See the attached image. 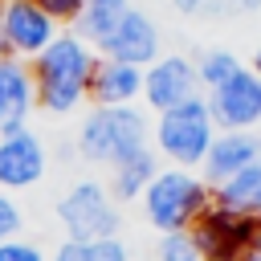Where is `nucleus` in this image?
<instances>
[{
  "instance_id": "6e6552de",
  "label": "nucleus",
  "mask_w": 261,
  "mask_h": 261,
  "mask_svg": "<svg viewBox=\"0 0 261 261\" xmlns=\"http://www.w3.org/2000/svg\"><path fill=\"white\" fill-rule=\"evenodd\" d=\"M208 114L216 122V130H257L261 126V77L241 65L224 86L204 94Z\"/></svg>"
},
{
  "instance_id": "c756f323",
  "label": "nucleus",
  "mask_w": 261,
  "mask_h": 261,
  "mask_svg": "<svg viewBox=\"0 0 261 261\" xmlns=\"http://www.w3.org/2000/svg\"><path fill=\"white\" fill-rule=\"evenodd\" d=\"M0 8H4V0H0Z\"/></svg>"
},
{
  "instance_id": "423d86ee",
  "label": "nucleus",
  "mask_w": 261,
  "mask_h": 261,
  "mask_svg": "<svg viewBox=\"0 0 261 261\" xmlns=\"http://www.w3.org/2000/svg\"><path fill=\"white\" fill-rule=\"evenodd\" d=\"M61 24L37 8L33 0H4L0 8V41H4V53L16 57V61H37L53 41H57Z\"/></svg>"
},
{
  "instance_id": "393cba45",
  "label": "nucleus",
  "mask_w": 261,
  "mask_h": 261,
  "mask_svg": "<svg viewBox=\"0 0 261 261\" xmlns=\"http://www.w3.org/2000/svg\"><path fill=\"white\" fill-rule=\"evenodd\" d=\"M171 8H175L179 16H208L212 0H171Z\"/></svg>"
},
{
  "instance_id": "0eeeda50",
  "label": "nucleus",
  "mask_w": 261,
  "mask_h": 261,
  "mask_svg": "<svg viewBox=\"0 0 261 261\" xmlns=\"http://www.w3.org/2000/svg\"><path fill=\"white\" fill-rule=\"evenodd\" d=\"M188 98H200V77H196V61L188 53H163L143 69V98L139 106L147 114H163Z\"/></svg>"
},
{
  "instance_id": "a878e982",
  "label": "nucleus",
  "mask_w": 261,
  "mask_h": 261,
  "mask_svg": "<svg viewBox=\"0 0 261 261\" xmlns=\"http://www.w3.org/2000/svg\"><path fill=\"white\" fill-rule=\"evenodd\" d=\"M241 261H261V224H257V232H253V241H249V249H245Z\"/></svg>"
},
{
  "instance_id": "1a4fd4ad",
  "label": "nucleus",
  "mask_w": 261,
  "mask_h": 261,
  "mask_svg": "<svg viewBox=\"0 0 261 261\" xmlns=\"http://www.w3.org/2000/svg\"><path fill=\"white\" fill-rule=\"evenodd\" d=\"M49 171V147L33 126H16L0 135V192H29Z\"/></svg>"
},
{
  "instance_id": "5701e85b",
  "label": "nucleus",
  "mask_w": 261,
  "mask_h": 261,
  "mask_svg": "<svg viewBox=\"0 0 261 261\" xmlns=\"http://www.w3.org/2000/svg\"><path fill=\"white\" fill-rule=\"evenodd\" d=\"M37 8H45L61 29H69L73 20H77V12H82V0H33Z\"/></svg>"
},
{
  "instance_id": "39448f33",
  "label": "nucleus",
  "mask_w": 261,
  "mask_h": 261,
  "mask_svg": "<svg viewBox=\"0 0 261 261\" xmlns=\"http://www.w3.org/2000/svg\"><path fill=\"white\" fill-rule=\"evenodd\" d=\"M53 216L65 232V241H106V237H122V208L110 200L102 179H77L69 184L57 204Z\"/></svg>"
},
{
  "instance_id": "cd10ccee",
  "label": "nucleus",
  "mask_w": 261,
  "mask_h": 261,
  "mask_svg": "<svg viewBox=\"0 0 261 261\" xmlns=\"http://www.w3.org/2000/svg\"><path fill=\"white\" fill-rule=\"evenodd\" d=\"M0 57H8V53H4V41H0Z\"/></svg>"
},
{
  "instance_id": "bb28decb",
  "label": "nucleus",
  "mask_w": 261,
  "mask_h": 261,
  "mask_svg": "<svg viewBox=\"0 0 261 261\" xmlns=\"http://www.w3.org/2000/svg\"><path fill=\"white\" fill-rule=\"evenodd\" d=\"M249 69L261 77V41H257V45H253V53H249Z\"/></svg>"
},
{
  "instance_id": "dca6fc26",
  "label": "nucleus",
  "mask_w": 261,
  "mask_h": 261,
  "mask_svg": "<svg viewBox=\"0 0 261 261\" xmlns=\"http://www.w3.org/2000/svg\"><path fill=\"white\" fill-rule=\"evenodd\" d=\"M212 208H224L232 216L261 220V159L249 163L245 171H237L232 179H224L220 188H212Z\"/></svg>"
},
{
  "instance_id": "a211bd4d",
  "label": "nucleus",
  "mask_w": 261,
  "mask_h": 261,
  "mask_svg": "<svg viewBox=\"0 0 261 261\" xmlns=\"http://www.w3.org/2000/svg\"><path fill=\"white\" fill-rule=\"evenodd\" d=\"M49 261H130V249L122 237H106V241H61Z\"/></svg>"
},
{
  "instance_id": "7ed1b4c3",
  "label": "nucleus",
  "mask_w": 261,
  "mask_h": 261,
  "mask_svg": "<svg viewBox=\"0 0 261 261\" xmlns=\"http://www.w3.org/2000/svg\"><path fill=\"white\" fill-rule=\"evenodd\" d=\"M139 204H143V220L159 237L184 232V228H196V220L212 208V188L192 167H159L147 192L139 196Z\"/></svg>"
},
{
  "instance_id": "ddd939ff",
  "label": "nucleus",
  "mask_w": 261,
  "mask_h": 261,
  "mask_svg": "<svg viewBox=\"0 0 261 261\" xmlns=\"http://www.w3.org/2000/svg\"><path fill=\"white\" fill-rule=\"evenodd\" d=\"M33 114H37V90H33L29 61L0 57V135L29 126Z\"/></svg>"
},
{
  "instance_id": "f8f14e48",
  "label": "nucleus",
  "mask_w": 261,
  "mask_h": 261,
  "mask_svg": "<svg viewBox=\"0 0 261 261\" xmlns=\"http://www.w3.org/2000/svg\"><path fill=\"white\" fill-rule=\"evenodd\" d=\"M257 159H261L257 130H216V139H212V147H208V155L196 171L208 188H220L224 179H232L237 171H245Z\"/></svg>"
},
{
  "instance_id": "b1692460",
  "label": "nucleus",
  "mask_w": 261,
  "mask_h": 261,
  "mask_svg": "<svg viewBox=\"0 0 261 261\" xmlns=\"http://www.w3.org/2000/svg\"><path fill=\"white\" fill-rule=\"evenodd\" d=\"M261 0H212L208 16H245V12H257Z\"/></svg>"
},
{
  "instance_id": "aec40b11",
  "label": "nucleus",
  "mask_w": 261,
  "mask_h": 261,
  "mask_svg": "<svg viewBox=\"0 0 261 261\" xmlns=\"http://www.w3.org/2000/svg\"><path fill=\"white\" fill-rule=\"evenodd\" d=\"M155 261H204V253H200L192 228H184V232H163L155 241Z\"/></svg>"
},
{
  "instance_id": "9b49d317",
  "label": "nucleus",
  "mask_w": 261,
  "mask_h": 261,
  "mask_svg": "<svg viewBox=\"0 0 261 261\" xmlns=\"http://www.w3.org/2000/svg\"><path fill=\"white\" fill-rule=\"evenodd\" d=\"M257 224H261V220L232 216V212H224V208H208V212L196 220L192 237H196L204 261H241L245 249H249V241H253V232H257Z\"/></svg>"
},
{
  "instance_id": "f257e3e1",
  "label": "nucleus",
  "mask_w": 261,
  "mask_h": 261,
  "mask_svg": "<svg viewBox=\"0 0 261 261\" xmlns=\"http://www.w3.org/2000/svg\"><path fill=\"white\" fill-rule=\"evenodd\" d=\"M98 49L86 45L77 33L61 29L57 41L29 61L33 90H37V110L49 118H69L82 106H90V73H94Z\"/></svg>"
},
{
  "instance_id": "c85d7f7f",
  "label": "nucleus",
  "mask_w": 261,
  "mask_h": 261,
  "mask_svg": "<svg viewBox=\"0 0 261 261\" xmlns=\"http://www.w3.org/2000/svg\"><path fill=\"white\" fill-rule=\"evenodd\" d=\"M257 143H261V126H257Z\"/></svg>"
},
{
  "instance_id": "4468645a",
  "label": "nucleus",
  "mask_w": 261,
  "mask_h": 261,
  "mask_svg": "<svg viewBox=\"0 0 261 261\" xmlns=\"http://www.w3.org/2000/svg\"><path fill=\"white\" fill-rule=\"evenodd\" d=\"M143 98V69L114 61V57H98L94 73H90V106H139Z\"/></svg>"
},
{
  "instance_id": "20e7f679",
  "label": "nucleus",
  "mask_w": 261,
  "mask_h": 261,
  "mask_svg": "<svg viewBox=\"0 0 261 261\" xmlns=\"http://www.w3.org/2000/svg\"><path fill=\"white\" fill-rule=\"evenodd\" d=\"M216 139V122L208 114L204 94L188 98L163 114H151V151L159 155L163 167H200L208 147Z\"/></svg>"
},
{
  "instance_id": "2eb2a0df",
  "label": "nucleus",
  "mask_w": 261,
  "mask_h": 261,
  "mask_svg": "<svg viewBox=\"0 0 261 261\" xmlns=\"http://www.w3.org/2000/svg\"><path fill=\"white\" fill-rule=\"evenodd\" d=\"M159 167H163V163H159V155H155L151 147H143V151L118 159L114 167H106V171H110V175H106V192H110V200H114L118 208H122V204H135V200L147 192V184L155 179Z\"/></svg>"
},
{
  "instance_id": "f03ea898",
  "label": "nucleus",
  "mask_w": 261,
  "mask_h": 261,
  "mask_svg": "<svg viewBox=\"0 0 261 261\" xmlns=\"http://www.w3.org/2000/svg\"><path fill=\"white\" fill-rule=\"evenodd\" d=\"M73 147L86 163L114 167L118 159L151 147V114L143 106H86Z\"/></svg>"
},
{
  "instance_id": "6ab92c4d",
  "label": "nucleus",
  "mask_w": 261,
  "mask_h": 261,
  "mask_svg": "<svg viewBox=\"0 0 261 261\" xmlns=\"http://www.w3.org/2000/svg\"><path fill=\"white\" fill-rule=\"evenodd\" d=\"M196 77H200V94H208V90H216V86H224L245 61L232 53V49H224V45H208V49H200L196 57Z\"/></svg>"
},
{
  "instance_id": "412c9836",
  "label": "nucleus",
  "mask_w": 261,
  "mask_h": 261,
  "mask_svg": "<svg viewBox=\"0 0 261 261\" xmlns=\"http://www.w3.org/2000/svg\"><path fill=\"white\" fill-rule=\"evenodd\" d=\"M24 237V208L12 192H0V245Z\"/></svg>"
},
{
  "instance_id": "f3484780",
  "label": "nucleus",
  "mask_w": 261,
  "mask_h": 261,
  "mask_svg": "<svg viewBox=\"0 0 261 261\" xmlns=\"http://www.w3.org/2000/svg\"><path fill=\"white\" fill-rule=\"evenodd\" d=\"M135 0H82V12H77V20L69 24V33H77L86 45H102L110 33H114V24L126 16V8H130Z\"/></svg>"
},
{
  "instance_id": "4be33fe9",
  "label": "nucleus",
  "mask_w": 261,
  "mask_h": 261,
  "mask_svg": "<svg viewBox=\"0 0 261 261\" xmlns=\"http://www.w3.org/2000/svg\"><path fill=\"white\" fill-rule=\"evenodd\" d=\"M0 261H49V253H45L41 241L16 237V241H4V245H0Z\"/></svg>"
},
{
  "instance_id": "9d476101",
  "label": "nucleus",
  "mask_w": 261,
  "mask_h": 261,
  "mask_svg": "<svg viewBox=\"0 0 261 261\" xmlns=\"http://www.w3.org/2000/svg\"><path fill=\"white\" fill-rule=\"evenodd\" d=\"M98 57H114V61H126V65L147 69L155 57H163V33H159V20H155L147 8L130 4L126 16L114 24V33L98 45Z\"/></svg>"
}]
</instances>
